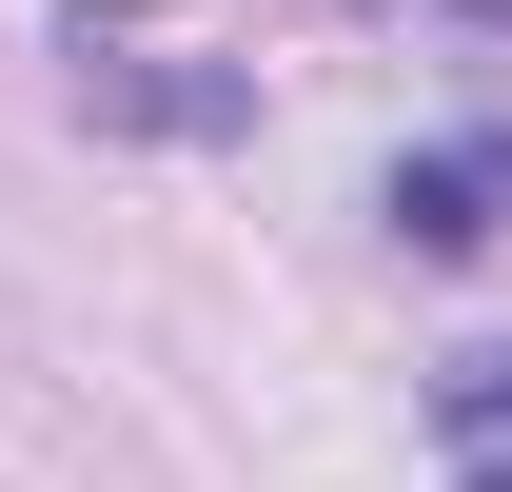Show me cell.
<instances>
[{
	"mask_svg": "<svg viewBox=\"0 0 512 492\" xmlns=\"http://www.w3.org/2000/svg\"><path fill=\"white\" fill-rule=\"evenodd\" d=\"M60 60H79V99H99V119H158V138H237V119H256L237 79H178L119 0H60Z\"/></svg>",
	"mask_w": 512,
	"mask_h": 492,
	"instance_id": "1",
	"label": "cell"
},
{
	"mask_svg": "<svg viewBox=\"0 0 512 492\" xmlns=\"http://www.w3.org/2000/svg\"><path fill=\"white\" fill-rule=\"evenodd\" d=\"M375 217H394L414 256H473V237H512V119H473V138H414V158L375 178Z\"/></svg>",
	"mask_w": 512,
	"mask_h": 492,
	"instance_id": "2",
	"label": "cell"
},
{
	"mask_svg": "<svg viewBox=\"0 0 512 492\" xmlns=\"http://www.w3.org/2000/svg\"><path fill=\"white\" fill-rule=\"evenodd\" d=\"M434 433H453V453H473V433H512V355H453V374H434Z\"/></svg>",
	"mask_w": 512,
	"mask_h": 492,
	"instance_id": "3",
	"label": "cell"
},
{
	"mask_svg": "<svg viewBox=\"0 0 512 492\" xmlns=\"http://www.w3.org/2000/svg\"><path fill=\"white\" fill-rule=\"evenodd\" d=\"M453 492H512V433H473V453H453Z\"/></svg>",
	"mask_w": 512,
	"mask_h": 492,
	"instance_id": "4",
	"label": "cell"
},
{
	"mask_svg": "<svg viewBox=\"0 0 512 492\" xmlns=\"http://www.w3.org/2000/svg\"><path fill=\"white\" fill-rule=\"evenodd\" d=\"M453 20H512V0H453Z\"/></svg>",
	"mask_w": 512,
	"mask_h": 492,
	"instance_id": "5",
	"label": "cell"
}]
</instances>
